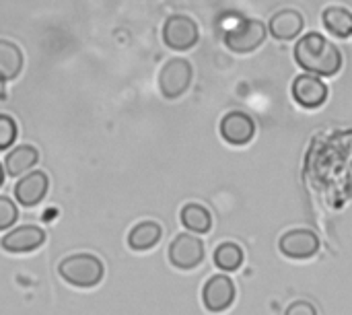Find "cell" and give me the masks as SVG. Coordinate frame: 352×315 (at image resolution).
Returning a JSON list of instances; mask_svg holds the SVG:
<instances>
[{
  "label": "cell",
  "mask_w": 352,
  "mask_h": 315,
  "mask_svg": "<svg viewBox=\"0 0 352 315\" xmlns=\"http://www.w3.org/2000/svg\"><path fill=\"white\" fill-rule=\"evenodd\" d=\"M322 23L328 33L338 39H346L352 35V12L344 6H328L322 12Z\"/></svg>",
  "instance_id": "obj_17"
},
{
  "label": "cell",
  "mask_w": 352,
  "mask_h": 315,
  "mask_svg": "<svg viewBox=\"0 0 352 315\" xmlns=\"http://www.w3.org/2000/svg\"><path fill=\"white\" fill-rule=\"evenodd\" d=\"M37 163H39V151L33 144H19L6 155L4 171L10 177H21L23 173L31 171V167Z\"/></svg>",
  "instance_id": "obj_15"
},
{
  "label": "cell",
  "mask_w": 352,
  "mask_h": 315,
  "mask_svg": "<svg viewBox=\"0 0 352 315\" xmlns=\"http://www.w3.org/2000/svg\"><path fill=\"white\" fill-rule=\"evenodd\" d=\"M198 39H200V27L192 17L177 12V14H171L165 19L163 41L169 50L188 52L198 43Z\"/></svg>",
  "instance_id": "obj_5"
},
{
  "label": "cell",
  "mask_w": 352,
  "mask_h": 315,
  "mask_svg": "<svg viewBox=\"0 0 352 315\" xmlns=\"http://www.w3.org/2000/svg\"><path fill=\"white\" fill-rule=\"evenodd\" d=\"M278 250L289 260H309L320 252V237L311 229H293L280 237Z\"/></svg>",
  "instance_id": "obj_9"
},
{
  "label": "cell",
  "mask_w": 352,
  "mask_h": 315,
  "mask_svg": "<svg viewBox=\"0 0 352 315\" xmlns=\"http://www.w3.org/2000/svg\"><path fill=\"white\" fill-rule=\"evenodd\" d=\"M219 132L223 140L231 146H245L256 136V122L245 111H229L223 116Z\"/></svg>",
  "instance_id": "obj_8"
},
{
  "label": "cell",
  "mask_w": 352,
  "mask_h": 315,
  "mask_svg": "<svg viewBox=\"0 0 352 315\" xmlns=\"http://www.w3.org/2000/svg\"><path fill=\"white\" fill-rule=\"evenodd\" d=\"M194 68L186 58H171L159 70V91L165 99H179L192 87Z\"/></svg>",
  "instance_id": "obj_4"
},
{
  "label": "cell",
  "mask_w": 352,
  "mask_h": 315,
  "mask_svg": "<svg viewBox=\"0 0 352 315\" xmlns=\"http://www.w3.org/2000/svg\"><path fill=\"white\" fill-rule=\"evenodd\" d=\"M291 95L303 109H318L328 101V85L320 76L303 72L293 80Z\"/></svg>",
  "instance_id": "obj_7"
},
{
  "label": "cell",
  "mask_w": 352,
  "mask_h": 315,
  "mask_svg": "<svg viewBox=\"0 0 352 315\" xmlns=\"http://www.w3.org/2000/svg\"><path fill=\"white\" fill-rule=\"evenodd\" d=\"M285 315H318V309L309 301H295L287 307Z\"/></svg>",
  "instance_id": "obj_22"
},
{
  "label": "cell",
  "mask_w": 352,
  "mask_h": 315,
  "mask_svg": "<svg viewBox=\"0 0 352 315\" xmlns=\"http://www.w3.org/2000/svg\"><path fill=\"white\" fill-rule=\"evenodd\" d=\"M50 190V177L43 171H31L14 184V198L21 206H37Z\"/></svg>",
  "instance_id": "obj_12"
},
{
  "label": "cell",
  "mask_w": 352,
  "mask_h": 315,
  "mask_svg": "<svg viewBox=\"0 0 352 315\" xmlns=\"http://www.w3.org/2000/svg\"><path fill=\"white\" fill-rule=\"evenodd\" d=\"M235 301V285L229 276L217 274L210 276L202 287V303L210 314L227 312Z\"/></svg>",
  "instance_id": "obj_10"
},
{
  "label": "cell",
  "mask_w": 352,
  "mask_h": 315,
  "mask_svg": "<svg viewBox=\"0 0 352 315\" xmlns=\"http://www.w3.org/2000/svg\"><path fill=\"white\" fill-rule=\"evenodd\" d=\"M16 136H19L16 122L8 113H0V151H6L8 146H12Z\"/></svg>",
  "instance_id": "obj_20"
},
{
  "label": "cell",
  "mask_w": 352,
  "mask_h": 315,
  "mask_svg": "<svg viewBox=\"0 0 352 315\" xmlns=\"http://www.w3.org/2000/svg\"><path fill=\"white\" fill-rule=\"evenodd\" d=\"M16 219H19V208L14 200L8 196H0V231L14 227Z\"/></svg>",
  "instance_id": "obj_21"
},
{
  "label": "cell",
  "mask_w": 352,
  "mask_h": 315,
  "mask_svg": "<svg viewBox=\"0 0 352 315\" xmlns=\"http://www.w3.org/2000/svg\"><path fill=\"white\" fill-rule=\"evenodd\" d=\"M243 264V250L233 243V241H225L214 250V266L223 272H235L239 270Z\"/></svg>",
  "instance_id": "obj_19"
},
{
  "label": "cell",
  "mask_w": 352,
  "mask_h": 315,
  "mask_svg": "<svg viewBox=\"0 0 352 315\" xmlns=\"http://www.w3.org/2000/svg\"><path fill=\"white\" fill-rule=\"evenodd\" d=\"M2 184H4V167L0 163V188H2Z\"/></svg>",
  "instance_id": "obj_23"
},
{
  "label": "cell",
  "mask_w": 352,
  "mask_h": 315,
  "mask_svg": "<svg viewBox=\"0 0 352 315\" xmlns=\"http://www.w3.org/2000/svg\"><path fill=\"white\" fill-rule=\"evenodd\" d=\"M43 243H45V231L37 225L14 227L0 241L2 250L8 254H29V252L39 250Z\"/></svg>",
  "instance_id": "obj_11"
},
{
  "label": "cell",
  "mask_w": 352,
  "mask_h": 315,
  "mask_svg": "<svg viewBox=\"0 0 352 315\" xmlns=\"http://www.w3.org/2000/svg\"><path fill=\"white\" fill-rule=\"evenodd\" d=\"M23 52L14 41L8 39H0V85L14 80L21 70H23ZM0 99H6L2 87H0Z\"/></svg>",
  "instance_id": "obj_14"
},
{
  "label": "cell",
  "mask_w": 352,
  "mask_h": 315,
  "mask_svg": "<svg viewBox=\"0 0 352 315\" xmlns=\"http://www.w3.org/2000/svg\"><path fill=\"white\" fill-rule=\"evenodd\" d=\"M305 29V17L297 8H283L268 21V33L278 41H291Z\"/></svg>",
  "instance_id": "obj_13"
},
{
  "label": "cell",
  "mask_w": 352,
  "mask_h": 315,
  "mask_svg": "<svg viewBox=\"0 0 352 315\" xmlns=\"http://www.w3.org/2000/svg\"><path fill=\"white\" fill-rule=\"evenodd\" d=\"M295 62L309 74L316 76H336L342 68V52L338 45H334L330 39H326L322 33L311 31L305 33L297 43H295Z\"/></svg>",
  "instance_id": "obj_1"
},
{
  "label": "cell",
  "mask_w": 352,
  "mask_h": 315,
  "mask_svg": "<svg viewBox=\"0 0 352 315\" xmlns=\"http://www.w3.org/2000/svg\"><path fill=\"white\" fill-rule=\"evenodd\" d=\"M169 262L179 270H194L204 262L206 248L204 241L192 233H182L169 243Z\"/></svg>",
  "instance_id": "obj_6"
},
{
  "label": "cell",
  "mask_w": 352,
  "mask_h": 315,
  "mask_svg": "<svg viewBox=\"0 0 352 315\" xmlns=\"http://www.w3.org/2000/svg\"><path fill=\"white\" fill-rule=\"evenodd\" d=\"M58 274L76 289H93L103 281L105 266L93 254H72L58 264Z\"/></svg>",
  "instance_id": "obj_2"
},
{
  "label": "cell",
  "mask_w": 352,
  "mask_h": 315,
  "mask_svg": "<svg viewBox=\"0 0 352 315\" xmlns=\"http://www.w3.org/2000/svg\"><path fill=\"white\" fill-rule=\"evenodd\" d=\"M163 237V227L155 221H142L134 225L128 233V246L134 252H146L153 250Z\"/></svg>",
  "instance_id": "obj_16"
},
{
  "label": "cell",
  "mask_w": 352,
  "mask_h": 315,
  "mask_svg": "<svg viewBox=\"0 0 352 315\" xmlns=\"http://www.w3.org/2000/svg\"><path fill=\"white\" fill-rule=\"evenodd\" d=\"M268 37V25L260 19H241L237 25L225 29L223 41L235 54H250L256 52Z\"/></svg>",
  "instance_id": "obj_3"
},
{
  "label": "cell",
  "mask_w": 352,
  "mask_h": 315,
  "mask_svg": "<svg viewBox=\"0 0 352 315\" xmlns=\"http://www.w3.org/2000/svg\"><path fill=\"white\" fill-rule=\"evenodd\" d=\"M179 221L182 225L190 231V233H208L212 229V215L206 206L198 204V202H190L182 208L179 213Z\"/></svg>",
  "instance_id": "obj_18"
}]
</instances>
